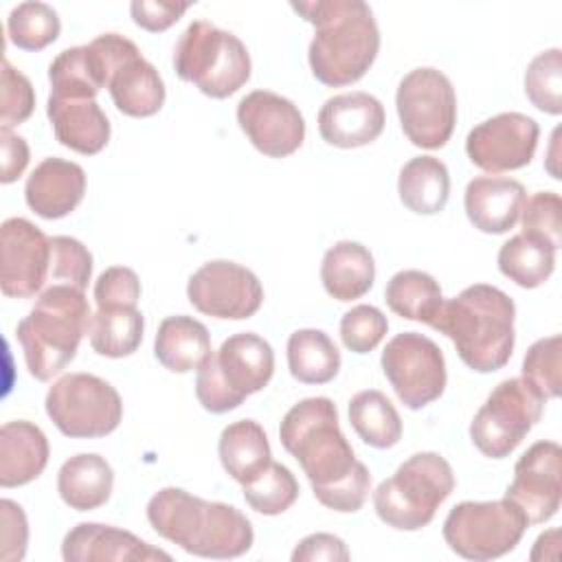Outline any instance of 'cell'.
<instances>
[{
  "instance_id": "obj_1",
  "label": "cell",
  "mask_w": 562,
  "mask_h": 562,
  "mask_svg": "<svg viewBox=\"0 0 562 562\" xmlns=\"http://www.w3.org/2000/svg\"><path fill=\"white\" fill-rule=\"evenodd\" d=\"M279 439L299 461L321 505L340 514H353L364 505L371 474L342 435L329 397H305L294 404L279 426Z\"/></svg>"
},
{
  "instance_id": "obj_2",
  "label": "cell",
  "mask_w": 562,
  "mask_h": 562,
  "mask_svg": "<svg viewBox=\"0 0 562 562\" xmlns=\"http://www.w3.org/2000/svg\"><path fill=\"white\" fill-rule=\"evenodd\" d=\"M290 7L314 26L307 59L312 75L329 88L356 83L380 50V29L362 0H307Z\"/></svg>"
},
{
  "instance_id": "obj_3",
  "label": "cell",
  "mask_w": 562,
  "mask_h": 562,
  "mask_svg": "<svg viewBox=\"0 0 562 562\" xmlns=\"http://www.w3.org/2000/svg\"><path fill=\"white\" fill-rule=\"evenodd\" d=\"M147 520L158 536L198 558H239L255 540L250 520L237 507L180 487L158 490L147 503Z\"/></svg>"
},
{
  "instance_id": "obj_4",
  "label": "cell",
  "mask_w": 562,
  "mask_h": 562,
  "mask_svg": "<svg viewBox=\"0 0 562 562\" xmlns=\"http://www.w3.org/2000/svg\"><path fill=\"white\" fill-rule=\"evenodd\" d=\"M514 318L516 305L503 290L474 283L443 301L430 327L452 340L465 367L476 373H492L512 358Z\"/></svg>"
},
{
  "instance_id": "obj_5",
  "label": "cell",
  "mask_w": 562,
  "mask_h": 562,
  "mask_svg": "<svg viewBox=\"0 0 562 562\" xmlns=\"http://www.w3.org/2000/svg\"><path fill=\"white\" fill-rule=\"evenodd\" d=\"M90 316L83 290L72 285L50 283L37 296L15 327L26 369L35 380L48 382L75 360L79 342L88 334Z\"/></svg>"
},
{
  "instance_id": "obj_6",
  "label": "cell",
  "mask_w": 562,
  "mask_h": 562,
  "mask_svg": "<svg viewBox=\"0 0 562 562\" xmlns=\"http://www.w3.org/2000/svg\"><path fill=\"white\" fill-rule=\"evenodd\" d=\"M272 373L274 351L270 342L252 331L233 334L200 364L195 395L204 411L228 413L248 395L261 391Z\"/></svg>"
},
{
  "instance_id": "obj_7",
  "label": "cell",
  "mask_w": 562,
  "mask_h": 562,
  "mask_svg": "<svg viewBox=\"0 0 562 562\" xmlns=\"http://www.w3.org/2000/svg\"><path fill=\"white\" fill-rule=\"evenodd\" d=\"M452 490L450 463L439 452H417L375 487L373 507L384 525L397 531H417L435 518L437 507Z\"/></svg>"
},
{
  "instance_id": "obj_8",
  "label": "cell",
  "mask_w": 562,
  "mask_h": 562,
  "mask_svg": "<svg viewBox=\"0 0 562 562\" xmlns=\"http://www.w3.org/2000/svg\"><path fill=\"white\" fill-rule=\"evenodd\" d=\"M173 70L211 99L235 94L250 79V55L231 31L206 20L191 22L176 42Z\"/></svg>"
},
{
  "instance_id": "obj_9",
  "label": "cell",
  "mask_w": 562,
  "mask_h": 562,
  "mask_svg": "<svg viewBox=\"0 0 562 562\" xmlns=\"http://www.w3.org/2000/svg\"><path fill=\"white\" fill-rule=\"evenodd\" d=\"M529 522L509 498L463 501L443 520V540L461 558L485 562L516 549Z\"/></svg>"
},
{
  "instance_id": "obj_10",
  "label": "cell",
  "mask_w": 562,
  "mask_h": 562,
  "mask_svg": "<svg viewBox=\"0 0 562 562\" xmlns=\"http://www.w3.org/2000/svg\"><path fill=\"white\" fill-rule=\"evenodd\" d=\"M544 400L525 378L498 382L470 424L472 443L490 459L509 457L540 422Z\"/></svg>"
},
{
  "instance_id": "obj_11",
  "label": "cell",
  "mask_w": 562,
  "mask_h": 562,
  "mask_svg": "<svg viewBox=\"0 0 562 562\" xmlns=\"http://www.w3.org/2000/svg\"><path fill=\"white\" fill-rule=\"evenodd\" d=\"M46 415L72 439H97L119 428L123 402L119 391L92 373H66L46 393Z\"/></svg>"
},
{
  "instance_id": "obj_12",
  "label": "cell",
  "mask_w": 562,
  "mask_h": 562,
  "mask_svg": "<svg viewBox=\"0 0 562 562\" xmlns=\"http://www.w3.org/2000/svg\"><path fill=\"white\" fill-rule=\"evenodd\" d=\"M402 132L422 149L443 147L457 123V94L450 79L430 66L402 77L395 94Z\"/></svg>"
},
{
  "instance_id": "obj_13",
  "label": "cell",
  "mask_w": 562,
  "mask_h": 562,
  "mask_svg": "<svg viewBox=\"0 0 562 562\" xmlns=\"http://www.w3.org/2000/svg\"><path fill=\"white\" fill-rule=\"evenodd\" d=\"M90 44L105 64V88L116 110L134 119L154 116L165 103V83L138 46L119 33H103Z\"/></svg>"
},
{
  "instance_id": "obj_14",
  "label": "cell",
  "mask_w": 562,
  "mask_h": 562,
  "mask_svg": "<svg viewBox=\"0 0 562 562\" xmlns=\"http://www.w3.org/2000/svg\"><path fill=\"white\" fill-rule=\"evenodd\" d=\"M382 371L400 402L419 411L439 400L446 389V360L435 340L417 331L393 336L380 358Z\"/></svg>"
},
{
  "instance_id": "obj_15",
  "label": "cell",
  "mask_w": 562,
  "mask_h": 562,
  "mask_svg": "<svg viewBox=\"0 0 562 562\" xmlns=\"http://www.w3.org/2000/svg\"><path fill=\"white\" fill-rule=\"evenodd\" d=\"M189 303L206 316L244 321L259 312L263 303V288L248 268L215 259L200 266L187 283Z\"/></svg>"
},
{
  "instance_id": "obj_16",
  "label": "cell",
  "mask_w": 562,
  "mask_h": 562,
  "mask_svg": "<svg viewBox=\"0 0 562 562\" xmlns=\"http://www.w3.org/2000/svg\"><path fill=\"white\" fill-rule=\"evenodd\" d=\"M538 123L520 112H501L474 125L465 138V154L483 171L501 173L527 167L538 147Z\"/></svg>"
},
{
  "instance_id": "obj_17",
  "label": "cell",
  "mask_w": 562,
  "mask_h": 562,
  "mask_svg": "<svg viewBox=\"0 0 562 562\" xmlns=\"http://www.w3.org/2000/svg\"><path fill=\"white\" fill-rule=\"evenodd\" d=\"M50 239L33 222L9 217L0 226V288L4 296L31 299L48 279Z\"/></svg>"
},
{
  "instance_id": "obj_18",
  "label": "cell",
  "mask_w": 562,
  "mask_h": 562,
  "mask_svg": "<svg viewBox=\"0 0 562 562\" xmlns=\"http://www.w3.org/2000/svg\"><path fill=\"white\" fill-rule=\"evenodd\" d=\"M505 498L516 503L529 525L551 520L562 503V450L555 441H536L514 465Z\"/></svg>"
},
{
  "instance_id": "obj_19",
  "label": "cell",
  "mask_w": 562,
  "mask_h": 562,
  "mask_svg": "<svg viewBox=\"0 0 562 562\" xmlns=\"http://www.w3.org/2000/svg\"><path fill=\"white\" fill-rule=\"evenodd\" d=\"M237 123L252 147L270 158L294 154L305 138V121L299 108L270 90L248 92L237 103Z\"/></svg>"
},
{
  "instance_id": "obj_20",
  "label": "cell",
  "mask_w": 562,
  "mask_h": 562,
  "mask_svg": "<svg viewBox=\"0 0 562 562\" xmlns=\"http://www.w3.org/2000/svg\"><path fill=\"white\" fill-rule=\"evenodd\" d=\"M384 108L369 92H345L327 99L318 112V132L327 145L353 149L373 143L384 130Z\"/></svg>"
},
{
  "instance_id": "obj_21",
  "label": "cell",
  "mask_w": 562,
  "mask_h": 562,
  "mask_svg": "<svg viewBox=\"0 0 562 562\" xmlns=\"http://www.w3.org/2000/svg\"><path fill=\"white\" fill-rule=\"evenodd\" d=\"M61 558L66 562H151L171 560L162 549L151 547L132 531L101 522L75 525L61 542Z\"/></svg>"
},
{
  "instance_id": "obj_22",
  "label": "cell",
  "mask_w": 562,
  "mask_h": 562,
  "mask_svg": "<svg viewBox=\"0 0 562 562\" xmlns=\"http://www.w3.org/2000/svg\"><path fill=\"white\" fill-rule=\"evenodd\" d=\"M86 193V171L64 158H44L26 178L24 198L29 209L44 220H59L72 213Z\"/></svg>"
},
{
  "instance_id": "obj_23",
  "label": "cell",
  "mask_w": 562,
  "mask_h": 562,
  "mask_svg": "<svg viewBox=\"0 0 562 562\" xmlns=\"http://www.w3.org/2000/svg\"><path fill=\"white\" fill-rule=\"evenodd\" d=\"M525 198V187L514 178L479 176L468 182L463 204L474 228L487 235H503L520 220Z\"/></svg>"
},
{
  "instance_id": "obj_24",
  "label": "cell",
  "mask_w": 562,
  "mask_h": 562,
  "mask_svg": "<svg viewBox=\"0 0 562 562\" xmlns=\"http://www.w3.org/2000/svg\"><path fill=\"white\" fill-rule=\"evenodd\" d=\"M46 114L55 138L77 154H99L110 140V121L94 99H61L50 94Z\"/></svg>"
},
{
  "instance_id": "obj_25",
  "label": "cell",
  "mask_w": 562,
  "mask_h": 562,
  "mask_svg": "<svg viewBox=\"0 0 562 562\" xmlns=\"http://www.w3.org/2000/svg\"><path fill=\"white\" fill-rule=\"evenodd\" d=\"M48 463V439L40 426L18 419L0 428V485L20 487L35 481Z\"/></svg>"
},
{
  "instance_id": "obj_26",
  "label": "cell",
  "mask_w": 562,
  "mask_h": 562,
  "mask_svg": "<svg viewBox=\"0 0 562 562\" xmlns=\"http://www.w3.org/2000/svg\"><path fill=\"white\" fill-rule=\"evenodd\" d=\"M375 279L373 255L358 241L342 239L334 244L321 263V281L325 292L336 301H356L364 296Z\"/></svg>"
},
{
  "instance_id": "obj_27",
  "label": "cell",
  "mask_w": 562,
  "mask_h": 562,
  "mask_svg": "<svg viewBox=\"0 0 562 562\" xmlns=\"http://www.w3.org/2000/svg\"><path fill=\"white\" fill-rule=\"evenodd\" d=\"M114 485L110 463L94 452H79L57 472V492L75 512H90L108 503Z\"/></svg>"
},
{
  "instance_id": "obj_28",
  "label": "cell",
  "mask_w": 562,
  "mask_h": 562,
  "mask_svg": "<svg viewBox=\"0 0 562 562\" xmlns=\"http://www.w3.org/2000/svg\"><path fill=\"white\" fill-rule=\"evenodd\" d=\"M211 334L193 316H167L156 331L154 353L158 362L173 373L198 371L211 356Z\"/></svg>"
},
{
  "instance_id": "obj_29",
  "label": "cell",
  "mask_w": 562,
  "mask_h": 562,
  "mask_svg": "<svg viewBox=\"0 0 562 562\" xmlns=\"http://www.w3.org/2000/svg\"><path fill=\"white\" fill-rule=\"evenodd\" d=\"M222 468L239 485L255 481L270 465V443L266 430L255 419L228 424L217 443Z\"/></svg>"
},
{
  "instance_id": "obj_30",
  "label": "cell",
  "mask_w": 562,
  "mask_h": 562,
  "mask_svg": "<svg viewBox=\"0 0 562 562\" xmlns=\"http://www.w3.org/2000/svg\"><path fill=\"white\" fill-rule=\"evenodd\" d=\"M50 94L61 99H94L108 83L105 64L92 44L61 50L48 66Z\"/></svg>"
},
{
  "instance_id": "obj_31",
  "label": "cell",
  "mask_w": 562,
  "mask_h": 562,
  "mask_svg": "<svg viewBox=\"0 0 562 562\" xmlns=\"http://www.w3.org/2000/svg\"><path fill=\"white\" fill-rule=\"evenodd\" d=\"M397 193L402 204L417 215H435L443 211L450 195L448 167L435 156H415L397 178Z\"/></svg>"
},
{
  "instance_id": "obj_32",
  "label": "cell",
  "mask_w": 562,
  "mask_h": 562,
  "mask_svg": "<svg viewBox=\"0 0 562 562\" xmlns=\"http://www.w3.org/2000/svg\"><path fill=\"white\" fill-rule=\"evenodd\" d=\"M288 367L303 384H327L340 371V351L321 329H296L288 338Z\"/></svg>"
},
{
  "instance_id": "obj_33",
  "label": "cell",
  "mask_w": 562,
  "mask_h": 562,
  "mask_svg": "<svg viewBox=\"0 0 562 562\" xmlns=\"http://www.w3.org/2000/svg\"><path fill=\"white\" fill-rule=\"evenodd\" d=\"M384 301L393 314L406 321L430 325L443 305V294L435 277L428 272L400 270L389 279L384 288Z\"/></svg>"
},
{
  "instance_id": "obj_34",
  "label": "cell",
  "mask_w": 562,
  "mask_h": 562,
  "mask_svg": "<svg viewBox=\"0 0 562 562\" xmlns=\"http://www.w3.org/2000/svg\"><path fill=\"white\" fill-rule=\"evenodd\" d=\"M349 424L367 446L378 450L393 448L402 437L400 413L375 389L360 391L349 400Z\"/></svg>"
},
{
  "instance_id": "obj_35",
  "label": "cell",
  "mask_w": 562,
  "mask_h": 562,
  "mask_svg": "<svg viewBox=\"0 0 562 562\" xmlns=\"http://www.w3.org/2000/svg\"><path fill=\"white\" fill-rule=\"evenodd\" d=\"M143 329L145 321L136 307H97L90 316L88 338L99 356L125 358L140 347Z\"/></svg>"
},
{
  "instance_id": "obj_36",
  "label": "cell",
  "mask_w": 562,
  "mask_h": 562,
  "mask_svg": "<svg viewBox=\"0 0 562 562\" xmlns=\"http://www.w3.org/2000/svg\"><path fill=\"white\" fill-rule=\"evenodd\" d=\"M498 270L520 288L542 285L555 268V250L533 237L514 235L498 250Z\"/></svg>"
},
{
  "instance_id": "obj_37",
  "label": "cell",
  "mask_w": 562,
  "mask_h": 562,
  "mask_svg": "<svg viewBox=\"0 0 562 562\" xmlns=\"http://www.w3.org/2000/svg\"><path fill=\"white\" fill-rule=\"evenodd\" d=\"M61 22L46 2H22L7 18V33L13 46L22 50H42L59 37Z\"/></svg>"
},
{
  "instance_id": "obj_38",
  "label": "cell",
  "mask_w": 562,
  "mask_h": 562,
  "mask_svg": "<svg viewBox=\"0 0 562 562\" xmlns=\"http://www.w3.org/2000/svg\"><path fill=\"white\" fill-rule=\"evenodd\" d=\"M244 498L257 514L279 516L288 512L299 498V483L290 468L270 461V465L250 483L241 485Z\"/></svg>"
},
{
  "instance_id": "obj_39",
  "label": "cell",
  "mask_w": 562,
  "mask_h": 562,
  "mask_svg": "<svg viewBox=\"0 0 562 562\" xmlns=\"http://www.w3.org/2000/svg\"><path fill=\"white\" fill-rule=\"evenodd\" d=\"M525 94L533 108L558 116L562 112V50L538 53L525 72Z\"/></svg>"
},
{
  "instance_id": "obj_40",
  "label": "cell",
  "mask_w": 562,
  "mask_h": 562,
  "mask_svg": "<svg viewBox=\"0 0 562 562\" xmlns=\"http://www.w3.org/2000/svg\"><path fill=\"white\" fill-rule=\"evenodd\" d=\"M562 336L553 334L536 340L522 358V378L544 397H558L562 386Z\"/></svg>"
},
{
  "instance_id": "obj_41",
  "label": "cell",
  "mask_w": 562,
  "mask_h": 562,
  "mask_svg": "<svg viewBox=\"0 0 562 562\" xmlns=\"http://www.w3.org/2000/svg\"><path fill=\"white\" fill-rule=\"evenodd\" d=\"M92 274V255L90 250L75 237L57 235L50 237V283L72 285L77 290H86Z\"/></svg>"
},
{
  "instance_id": "obj_42",
  "label": "cell",
  "mask_w": 562,
  "mask_h": 562,
  "mask_svg": "<svg viewBox=\"0 0 562 562\" xmlns=\"http://www.w3.org/2000/svg\"><path fill=\"white\" fill-rule=\"evenodd\" d=\"M562 200L553 191H538L531 198H525L522 211H520V224H522V235L533 237L553 250L560 248L562 244Z\"/></svg>"
},
{
  "instance_id": "obj_43",
  "label": "cell",
  "mask_w": 562,
  "mask_h": 562,
  "mask_svg": "<svg viewBox=\"0 0 562 562\" xmlns=\"http://www.w3.org/2000/svg\"><path fill=\"white\" fill-rule=\"evenodd\" d=\"M389 321L373 305H356L340 318V340L353 353L373 351L386 336Z\"/></svg>"
},
{
  "instance_id": "obj_44",
  "label": "cell",
  "mask_w": 562,
  "mask_h": 562,
  "mask_svg": "<svg viewBox=\"0 0 562 562\" xmlns=\"http://www.w3.org/2000/svg\"><path fill=\"white\" fill-rule=\"evenodd\" d=\"M0 86V125L2 130H11L33 114L35 92L29 77L15 70L9 59H2Z\"/></svg>"
},
{
  "instance_id": "obj_45",
  "label": "cell",
  "mask_w": 562,
  "mask_h": 562,
  "mask_svg": "<svg viewBox=\"0 0 562 562\" xmlns=\"http://www.w3.org/2000/svg\"><path fill=\"white\" fill-rule=\"evenodd\" d=\"M140 299V281L132 268L112 266L103 270L94 283V301L99 310L136 307Z\"/></svg>"
},
{
  "instance_id": "obj_46",
  "label": "cell",
  "mask_w": 562,
  "mask_h": 562,
  "mask_svg": "<svg viewBox=\"0 0 562 562\" xmlns=\"http://www.w3.org/2000/svg\"><path fill=\"white\" fill-rule=\"evenodd\" d=\"M0 520H2L0 558L7 562L22 560L26 553V542H29V525H26V516H24L22 507L9 498H2Z\"/></svg>"
},
{
  "instance_id": "obj_47",
  "label": "cell",
  "mask_w": 562,
  "mask_h": 562,
  "mask_svg": "<svg viewBox=\"0 0 562 562\" xmlns=\"http://www.w3.org/2000/svg\"><path fill=\"white\" fill-rule=\"evenodd\" d=\"M189 2H167V0H134L130 4V13L136 26L160 33L173 26L182 13L189 9Z\"/></svg>"
},
{
  "instance_id": "obj_48",
  "label": "cell",
  "mask_w": 562,
  "mask_h": 562,
  "mask_svg": "<svg viewBox=\"0 0 562 562\" xmlns=\"http://www.w3.org/2000/svg\"><path fill=\"white\" fill-rule=\"evenodd\" d=\"M349 549L334 533H310L292 551V562H347Z\"/></svg>"
},
{
  "instance_id": "obj_49",
  "label": "cell",
  "mask_w": 562,
  "mask_h": 562,
  "mask_svg": "<svg viewBox=\"0 0 562 562\" xmlns=\"http://www.w3.org/2000/svg\"><path fill=\"white\" fill-rule=\"evenodd\" d=\"M0 143H2V176L0 180L4 184L15 182L22 171L29 165V145L22 136L13 134L11 130L0 132Z\"/></svg>"
},
{
  "instance_id": "obj_50",
  "label": "cell",
  "mask_w": 562,
  "mask_h": 562,
  "mask_svg": "<svg viewBox=\"0 0 562 562\" xmlns=\"http://www.w3.org/2000/svg\"><path fill=\"white\" fill-rule=\"evenodd\" d=\"M558 136H560V130H555L553 132V136H551V149H549V160H547V169H549V173H551V178H555V180H560V171H558V167H555V147H558Z\"/></svg>"
}]
</instances>
